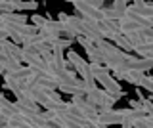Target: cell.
<instances>
[{
    "label": "cell",
    "mask_w": 153,
    "mask_h": 128,
    "mask_svg": "<svg viewBox=\"0 0 153 128\" xmlns=\"http://www.w3.org/2000/svg\"><path fill=\"white\" fill-rule=\"evenodd\" d=\"M124 115H126V109H98V121L105 126L123 124Z\"/></svg>",
    "instance_id": "1"
},
{
    "label": "cell",
    "mask_w": 153,
    "mask_h": 128,
    "mask_svg": "<svg viewBox=\"0 0 153 128\" xmlns=\"http://www.w3.org/2000/svg\"><path fill=\"white\" fill-rule=\"evenodd\" d=\"M21 63H27V67H31L33 73H44L46 69V61L36 54V52L21 48Z\"/></svg>",
    "instance_id": "2"
},
{
    "label": "cell",
    "mask_w": 153,
    "mask_h": 128,
    "mask_svg": "<svg viewBox=\"0 0 153 128\" xmlns=\"http://www.w3.org/2000/svg\"><path fill=\"white\" fill-rule=\"evenodd\" d=\"M71 103L86 117V121H96V118H98V107H94L92 103L86 101V98L82 94H75V96L71 98Z\"/></svg>",
    "instance_id": "3"
},
{
    "label": "cell",
    "mask_w": 153,
    "mask_h": 128,
    "mask_svg": "<svg viewBox=\"0 0 153 128\" xmlns=\"http://www.w3.org/2000/svg\"><path fill=\"white\" fill-rule=\"evenodd\" d=\"M96 82L102 84V90H103V92H107L109 96H115V98H119V99H121L123 96H126V92H123V88H121V84H119V80H115L111 75L98 78Z\"/></svg>",
    "instance_id": "4"
},
{
    "label": "cell",
    "mask_w": 153,
    "mask_h": 128,
    "mask_svg": "<svg viewBox=\"0 0 153 128\" xmlns=\"http://www.w3.org/2000/svg\"><path fill=\"white\" fill-rule=\"evenodd\" d=\"M33 86H36L42 92H56L57 82L52 77H48L46 73H33Z\"/></svg>",
    "instance_id": "5"
},
{
    "label": "cell",
    "mask_w": 153,
    "mask_h": 128,
    "mask_svg": "<svg viewBox=\"0 0 153 128\" xmlns=\"http://www.w3.org/2000/svg\"><path fill=\"white\" fill-rule=\"evenodd\" d=\"M57 90H59L61 94H71V96H75V94H84L88 92V86L82 82L80 78H73V80H69V82H65V84H57Z\"/></svg>",
    "instance_id": "6"
},
{
    "label": "cell",
    "mask_w": 153,
    "mask_h": 128,
    "mask_svg": "<svg viewBox=\"0 0 153 128\" xmlns=\"http://www.w3.org/2000/svg\"><path fill=\"white\" fill-rule=\"evenodd\" d=\"M147 29H153V27H147V25H142V23L130 21V19H126V17L119 19V33H121V35H128V33H143Z\"/></svg>",
    "instance_id": "7"
},
{
    "label": "cell",
    "mask_w": 153,
    "mask_h": 128,
    "mask_svg": "<svg viewBox=\"0 0 153 128\" xmlns=\"http://www.w3.org/2000/svg\"><path fill=\"white\" fill-rule=\"evenodd\" d=\"M113 75H115V77H113L115 80H126V82L136 84V86H138L142 75H146V73H138V71H113Z\"/></svg>",
    "instance_id": "8"
},
{
    "label": "cell",
    "mask_w": 153,
    "mask_h": 128,
    "mask_svg": "<svg viewBox=\"0 0 153 128\" xmlns=\"http://www.w3.org/2000/svg\"><path fill=\"white\" fill-rule=\"evenodd\" d=\"M105 96H107V92H103L102 88L88 90V92L84 94L86 101H88V103H92L94 107H102V105H103V99H105Z\"/></svg>",
    "instance_id": "9"
},
{
    "label": "cell",
    "mask_w": 153,
    "mask_h": 128,
    "mask_svg": "<svg viewBox=\"0 0 153 128\" xmlns=\"http://www.w3.org/2000/svg\"><path fill=\"white\" fill-rule=\"evenodd\" d=\"M0 46H2V50L6 52V55L8 58H12V59H16L21 63V46H17V44H13L12 40H4V42H0Z\"/></svg>",
    "instance_id": "10"
},
{
    "label": "cell",
    "mask_w": 153,
    "mask_h": 128,
    "mask_svg": "<svg viewBox=\"0 0 153 128\" xmlns=\"http://www.w3.org/2000/svg\"><path fill=\"white\" fill-rule=\"evenodd\" d=\"M17 113V109H16V103L13 101H10V99L4 96L2 92H0V115H4L6 118L10 117H13Z\"/></svg>",
    "instance_id": "11"
},
{
    "label": "cell",
    "mask_w": 153,
    "mask_h": 128,
    "mask_svg": "<svg viewBox=\"0 0 153 128\" xmlns=\"http://www.w3.org/2000/svg\"><path fill=\"white\" fill-rule=\"evenodd\" d=\"M0 21L17 25V23H29V17L25 13H19V12H10V13H0Z\"/></svg>",
    "instance_id": "12"
},
{
    "label": "cell",
    "mask_w": 153,
    "mask_h": 128,
    "mask_svg": "<svg viewBox=\"0 0 153 128\" xmlns=\"http://www.w3.org/2000/svg\"><path fill=\"white\" fill-rule=\"evenodd\" d=\"M88 71H90V75L94 77V80L111 75V71L105 67V65H102V63H88Z\"/></svg>",
    "instance_id": "13"
},
{
    "label": "cell",
    "mask_w": 153,
    "mask_h": 128,
    "mask_svg": "<svg viewBox=\"0 0 153 128\" xmlns=\"http://www.w3.org/2000/svg\"><path fill=\"white\" fill-rule=\"evenodd\" d=\"M102 16H103L105 21H119V19H123V12L115 10L113 6H103L102 8Z\"/></svg>",
    "instance_id": "14"
},
{
    "label": "cell",
    "mask_w": 153,
    "mask_h": 128,
    "mask_svg": "<svg viewBox=\"0 0 153 128\" xmlns=\"http://www.w3.org/2000/svg\"><path fill=\"white\" fill-rule=\"evenodd\" d=\"M8 77H12L13 80H19V82H23V80H27L29 77L33 75V71H31V67H19V69H16L13 73H6Z\"/></svg>",
    "instance_id": "15"
},
{
    "label": "cell",
    "mask_w": 153,
    "mask_h": 128,
    "mask_svg": "<svg viewBox=\"0 0 153 128\" xmlns=\"http://www.w3.org/2000/svg\"><path fill=\"white\" fill-rule=\"evenodd\" d=\"M132 52H136V58L153 59V44H142V46H138V48H134Z\"/></svg>",
    "instance_id": "16"
},
{
    "label": "cell",
    "mask_w": 153,
    "mask_h": 128,
    "mask_svg": "<svg viewBox=\"0 0 153 128\" xmlns=\"http://www.w3.org/2000/svg\"><path fill=\"white\" fill-rule=\"evenodd\" d=\"M0 67L4 69V75H6V73H13L16 69H19V67H21V63L16 61V59H12V58H6V59L0 61Z\"/></svg>",
    "instance_id": "17"
},
{
    "label": "cell",
    "mask_w": 153,
    "mask_h": 128,
    "mask_svg": "<svg viewBox=\"0 0 153 128\" xmlns=\"http://www.w3.org/2000/svg\"><path fill=\"white\" fill-rule=\"evenodd\" d=\"M4 80H6L4 84H6V88H8V90H12V92L16 94V96H17V94H21L23 84L19 82V80H13L12 77H8V75H4Z\"/></svg>",
    "instance_id": "18"
},
{
    "label": "cell",
    "mask_w": 153,
    "mask_h": 128,
    "mask_svg": "<svg viewBox=\"0 0 153 128\" xmlns=\"http://www.w3.org/2000/svg\"><path fill=\"white\" fill-rule=\"evenodd\" d=\"M111 42H113V44H115V46H117V48H119V50H123V52H126V54H130V52H132V48H130V44H128V42H126V38H124V36L121 35V33H119V35H117V36H115V38H113Z\"/></svg>",
    "instance_id": "19"
},
{
    "label": "cell",
    "mask_w": 153,
    "mask_h": 128,
    "mask_svg": "<svg viewBox=\"0 0 153 128\" xmlns=\"http://www.w3.org/2000/svg\"><path fill=\"white\" fill-rule=\"evenodd\" d=\"M73 42L75 40H69V38H57V40H54L50 44V48L52 50H61V52H63L67 48H71V46H73Z\"/></svg>",
    "instance_id": "20"
},
{
    "label": "cell",
    "mask_w": 153,
    "mask_h": 128,
    "mask_svg": "<svg viewBox=\"0 0 153 128\" xmlns=\"http://www.w3.org/2000/svg\"><path fill=\"white\" fill-rule=\"evenodd\" d=\"M132 128H153V117L151 115H143L138 121H134Z\"/></svg>",
    "instance_id": "21"
},
{
    "label": "cell",
    "mask_w": 153,
    "mask_h": 128,
    "mask_svg": "<svg viewBox=\"0 0 153 128\" xmlns=\"http://www.w3.org/2000/svg\"><path fill=\"white\" fill-rule=\"evenodd\" d=\"M138 88H143V90H147V92H153V78L149 77V75H142L140 82H138Z\"/></svg>",
    "instance_id": "22"
},
{
    "label": "cell",
    "mask_w": 153,
    "mask_h": 128,
    "mask_svg": "<svg viewBox=\"0 0 153 128\" xmlns=\"http://www.w3.org/2000/svg\"><path fill=\"white\" fill-rule=\"evenodd\" d=\"M140 109H142L143 115H151L153 117V101H151L149 98H143L142 101H140Z\"/></svg>",
    "instance_id": "23"
},
{
    "label": "cell",
    "mask_w": 153,
    "mask_h": 128,
    "mask_svg": "<svg viewBox=\"0 0 153 128\" xmlns=\"http://www.w3.org/2000/svg\"><path fill=\"white\" fill-rule=\"evenodd\" d=\"M111 6L115 8V10H119V12H124V8H126L128 4H124L123 0H113V4H111Z\"/></svg>",
    "instance_id": "24"
},
{
    "label": "cell",
    "mask_w": 153,
    "mask_h": 128,
    "mask_svg": "<svg viewBox=\"0 0 153 128\" xmlns=\"http://www.w3.org/2000/svg\"><path fill=\"white\" fill-rule=\"evenodd\" d=\"M0 128H10V124H8V118L4 117V115H0Z\"/></svg>",
    "instance_id": "25"
},
{
    "label": "cell",
    "mask_w": 153,
    "mask_h": 128,
    "mask_svg": "<svg viewBox=\"0 0 153 128\" xmlns=\"http://www.w3.org/2000/svg\"><path fill=\"white\" fill-rule=\"evenodd\" d=\"M6 2H8V4H12V6H13V10H16V6H17L19 2H21V0H6Z\"/></svg>",
    "instance_id": "26"
},
{
    "label": "cell",
    "mask_w": 153,
    "mask_h": 128,
    "mask_svg": "<svg viewBox=\"0 0 153 128\" xmlns=\"http://www.w3.org/2000/svg\"><path fill=\"white\" fill-rule=\"evenodd\" d=\"M8 58V55H6V52H4L2 50V46H0V61H2V59H6Z\"/></svg>",
    "instance_id": "27"
},
{
    "label": "cell",
    "mask_w": 153,
    "mask_h": 128,
    "mask_svg": "<svg viewBox=\"0 0 153 128\" xmlns=\"http://www.w3.org/2000/svg\"><path fill=\"white\" fill-rule=\"evenodd\" d=\"M128 2H132V4H136V6H140V4H143L146 0H128Z\"/></svg>",
    "instance_id": "28"
},
{
    "label": "cell",
    "mask_w": 153,
    "mask_h": 128,
    "mask_svg": "<svg viewBox=\"0 0 153 128\" xmlns=\"http://www.w3.org/2000/svg\"><path fill=\"white\" fill-rule=\"evenodd\" d=\"M6 38H8V36H6V33H4V31H0V42H4Z\"/></svg>",
    "instance_id": "29"
},
{
    "label": "cell",
    "mask_w": 153,
    "mask_h": 128,
    "mask_svg": "<svg viewBox=\"0 0 153 128\" xmlns=\"http://www.w3.org/2000/svg\"><path fill=\"white\" fill-rule=\"evenodd\" d=\"M65 2H71V4H75V2H76V0H65Z\"/></svg>",
    "instance_id": "30"
},
{
    "label": "cell",
    "mask_w": 153,
    "mask_h": 128,
    "mask_svg": "<svg viewBox=\"0 0 153 128\" xmlns=\"http://www.w3.org/2000/svg\"><path fill=\"white\" fill-rule=\"evenodd\" d=\"M121 128H132V126H126V124H121Z\"/></svg>",
    "instance_id": "31"
},
{
    "label": "cell",
    "mask_w": 153,
    "mask_h": 128,
    "mask_svg": "<svg viewBox=\"0 0 153 128\" xmlns=\"http://www.w3.org/2000/svg\"><path fill=\"white\" fill-rule=\"evenodd\" d=\"M105 128H109V126H105Z\"/></svg>",
    "instance_id": "32"
}]
</instances>
